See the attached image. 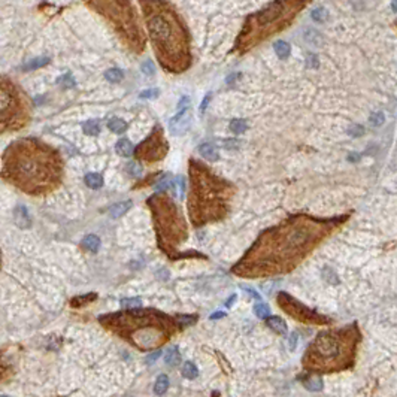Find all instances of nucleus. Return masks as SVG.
Masks as SVG:
<instances>
[{
    "instance_id": "nucleus-1",
    "label": "nucleus",
    "mask_w": 397,
    "mask_h": 397,
    "mask_svg": "<svg viewBox=\"0 0 397 397\" xmlns=\"http://www.w3.org/2000/svg\"><path fill=\"white\" fill-rule=\"evenodd\" d=\"M332 227L333 222L316 218H288L263 232L233 272L239 276H269L288 272L318 245Z\"/></svg>"
},
{
    "instance_id": "nucleus-2",
    "label": "nucleus",
    "mask_w": 397,
    "mask_h": 397,
    "mask_svg": "<svg viewBox=\"0 0 397 397\" xmlns=\"http://www.w3.org/2000/svg\"><path fill=\"white\" fill-rule=\"evenodd\" d=\"M2 176L27 194L44 196L60 186L63 162L50 145L24 138L12 142L4 151Z\"/></svg>"
},
{
    "instance_id": "nucleus-3",
    "label": "nucleus",
    "mask_w": 397,
    "mask_h": 397,
    "mask_svg": "<svg viewBox=\"0 0 397 397\" xmlns=\"http://www.w3.org/2000/svg\"><path fill=\"white\" fill-rule=\"evenodd\" d=\"M151 45L160 66L170 74H182L192 66L190 32L168 0H139Z\"/></svg>"
},
{
    "instance_id": "nucleus-4",
    "label": "nucleus",
    "mask_w": 397,
    "mask_h": 397,
    "mask_svg": "<svg viewBox=\"0 0 397 397\" xmlns=\"http://www.w3.org/2000/svg\"><path fill=\"white\" fill-rule=\"evenodd\" d=\"M100 322L142 351L163 345L180 326L176 318L174 320L160 310L138 308L103 315L100 316Z\"/></svg>"
},
{
    "instance_id": "nucleus-5",
    "label": "nucleus",
    "mask_w": 397,
    "mask_h": 397,
    "mask_svg": "<svg viewBox=\"0 0 397 397\" xmlns=\"http://www.w3.org/2000/svg\"><path fill=\"white\" fill-rule=\"evenodd\" d=\"M360 332L356 326H346L318 333L306 350L303 364L310 372H334L351 366Z\"/></svg>"
},
{
    "instance_id": "nucleus-6",
    "label": "nucleus",
    "mask_w": 397,
    "mask_h": 397,
    "mask_svg": "<svg viewBox=\"0 0 397 397\" xmlns=\"http://www.w3.org/2000/svg\"><path fill=\"white\" fill-rule=\"evenodd\" d=\"M190 198L188 210L192 221L202 226L221 220L227 212L230 184L215 176L206 166L192 160L190 163Z\"/></svg>"
},
{
    "instance_id": "nucleus-7",
    "label": "nucleus",
    "mask_w": 397,
    "mask_h": 397,
    "mask_svg": "<svg viewBox=\"0 0 397 397\" xmlns=\"http://www.w3.org/2000/svg\"><path fill=\"white\" fill-rule=\"evenodd\" d=\"M310 3V0H275L262 10L250 15L236 40V51L246 52L263 40L282 32L298 14Z\"/></svg>"
},
{
    "instance_id": "nucleus-8",
    "label": "nucleus",
    "mask_w": 397,
    "mask_h": 397,
    "mask_svg": "<svg viewBox=\"0 0 397 397\" xmlns=\"http://www.w3.org/2000/svg\"><path fill=\"white\" fill-rule=\"evenodd\" d=\"M86 4L99 14L120 39L122 46L142 54L146 48V34L142 27L139 12L132 0H84Z\"/></svg>"
},
{
    "instance_id": "nucleus-9",
    "label": "nucleus",
    "mask_w": 397,
    "mask_h": 397,
    "mask_svg": "<svg viewBox=\"0 0 397 397\" xmlns=\"http://www.w3.org/2000/svg\"><path fill=\"white\" fill-rule=\"evenodd\" d=\"M148 204L152 210L162 250L170 256L175 254V250L187 239V226L180 208L166 194L152 196L148 198Z\"/></svg>"
},
{
    "instance_id": "nucleus-10",
    "label": "nucleus",
    "mask_w": 397,
    "mask_h": 397,
    "mask_svg": "<svg viewBox=\"0 0 397 397\" xmlns=\"http://www.w3.org/2000/svg\"><path fill=\"white\" fill-rule=\"evenodd\" d=\"M30 100L8 76L0 75V133L16 132L30 120Z\"/></svg>"
},
{
    "instance_id": "nucleus-11",
    "label": "nucleus",
    "mask_w": 397,
    "mask_h": 397,
    "mask_svg": "<svg viewBox=\"0 0 397 397\" xmlns=\"http://www.w3.org/2000/svg\"><path fill=\"white\" fill-rule=\"evenodd\" d=\"M169 151L168 140L164 139L162 127H156L154 132L134 150V156L138 160L144 162H160L166 157Z\"/></svg>"
},
{
    "instance_id": "nucleus-12",
    "label": "nucleus",
    "mask_w": 397,
    "mask_h": 397,
    "mask_svg": "<svg viewBox=\"0 0 397 397\" xmlns=\"http://www.w3.org/2000/svg\"><path fill=\"white\" fill-rule=\"evenodd\" d=\"M278 304L288 314L292 315L293 318H296L302 322H306V324H328L330 320L320 315L318 312L306 308L304 304H302L298 300H296L294 298H292L290 294L281 292L278 294Z\"/></svg>"
},
{
    "instance_id": "nucleus-13",
    "label": "nucleus",
    "mask_w": 397,
    "mask_h": 397,
    "mask_svg": "<svg viewBox=\"0 0 397 397\" xmlns=\"http://www.w3.org/2000/svg\"><path fill=\"white\" fill-rule=\"evenodd\" d=\"M180 112L170 120L169 122V128H170V133L172 134H184L188 127H190V121H192V116H190V108H184V109H178Z\"/></svg>"
},
{
    "instance_id": "nucleus-14",
    "label": "nucleus",
    "mask_w": 397,
    "mask_h": 397,
    "mask_svg": "<svg viewBox=\"0 0 397 397\" xmlns=\"http://www.w3.org/2000/svg\"><path fill=\"white\" fill-rule=\"evenodd\" d=\"M14 218H15V222L18 227L21 228H27L30 227L32 221H30V216H28V212L24 206H18L15 210H14Z\"/></svg>"
},
{
    "instance_id": "nucleus-15",
    "label": "nucleus",
    "mask_w": 397,
    "mask_h": 397,
    "mask_svg": "<svg viewBox=\"0 0 397 397\" xmlns=\"http://www.w3.org/2000/svg\"><path fill=\"white\" fill-rule=\"evenodd\" d=\"M300 381L303 382V386L310 390V392H321L322 390V380L318 375H308V376H302Z\"/></svg>"
},
{
    "instance_id": "nucleus-16",
    "label": "nucleus",
    "mask_w": 397,
    "mask_h": 397,
    "mask_svg": "<svg viewBox=\"0 0 397 397\" xmlns=\"http://www.w3.org/2000/svg\"><path fill=\"white\" fill-rule=\"evenodd\" d=\"M198 152L200 156L204 158V160H209V162H216L220 158V154H218V150L212 145V144H202L198 146Z\"/></svg>"
},
{
    "instance_id": "nucleus-17",
    "label": "nucleus",
    "mask_w": 397,
    "mask_h": 397,
    "mask_svg": "<svg viewBox=\"0 0 397 397\" xmlns=\"http://www.w3.org/2000/svg\"><path fill=\"white\" fill-rule=\"evenodd\" d=\"M266 324L268 327H270L274 332H276L278 334H284L287 333V324L282 318L280 316H268L266 318Z\"/></svg>"
},
{
    "instance_id": "nucleus-18",
    "label": "nucleus",
    "mask_w": 397,
    "mask_h": 397,
    "mask_svg": "<svg viewBox=\"0 0 397 397\" xmlns=\"http://www.w3.org/2000/svg\"><path fill=\"white\" fill-rule=\"evenodd\" d=\"M115 150L116 152L121 156V157H130L133 152H134V146L130 140L127 139H120L115 145Z\"/></svg>"
},
{
    "instance_id": "nucleus-19",
    "label": "nucleus",
    "mask_w": 397,
    "mask_h": 397,
    "mask_svg": "<svg viewBox=\"0 0 397 397\" xmlns=\"http://www.w3.org/2000/svg\"><path fill=\"white\" fill-rule=\"evenodd\" d=\"M132 200H127V202H121V203H116V204H114L112 208H110V216L112 218H120V216H122L130 208H132Z\"/></svg>"
},
{
    "instance_id": "nucleus-20",
    "label": "nucleus",
    "mask_w": 397,
    "mask_h": 397,
    "mask_svg": "<svg viewBox=\"0 0 397 397\" xmlns=\"http://www.w3.org/2000/svg\"><path fill=\"white\" fill-rule=\"evenodd\" d=\"M274 48H275V52H276V56H278L281 60H286V58H288V57H290L292 48H290V45H288L286 40H276V42H275V45H274Z\"/></svg>"
},
{
    "instance_id": "nucleus-21",
    "label": "nucleus",
    "mask_w": 397,
    "mask_h": 397,
    "mask_svg": "<svg viewBox=\"0 0 397 397\" xmlns=\"http://www.w3.org/2000/svg\"><path fill=\"white\" fill-rule=\"evenodd\" d=\"M181 362V354L176 346H170L164 354V363L169 366H176Z\"/></svg>"
},
{
    "instance_id": "nucleus-22",
    "label": "nucleus",
    "mask_w": 397,
    "mask_h": 397,
    "mask_svg": "<svg viewBox=\"0 0 397 397\" xmlns=\"http://www.w3.org/2000/svg\"><path fill=\"white\" fill-rule=\"evenodd\" d=\"M82 246H84L86 250L92 251V252H98L100 248V239L96 236V234H88V236L84 238V240H82Z\"/></svg>"
},
{
    "instance_id": "nucleus-23",
    "label": "nucleus",
    "mask_w": 397,
    "mask_h": 397,
    "mask_svg": "<svg viewBox=\"0 0 397 397\" xmlns=\"http://www.w3.org/2000/svg\"><path fill=\"white\" fill-rule=\"evenodd\" d=\"M304 40H306L309 45L318 46V45L322 44V36H321L316 30H314V28H308V30H304Z\"/></svg>"
},
{
    "instance_id": "nucleus-24",
    "label": "nucleus",
    "mask_w": 397,
    "mask_h": 397,
    "mask_svg": "<svg viewBox=\"0 0 397 397\" xmlns=\"http://www.w3.org/2000/svg\"><path fill=\"white\" fill-rule=\"evenodd\" d=\"M108 127H109L110 132H114L116 134H121V133H124L127 130V122L124 120H121V118H112V120H109Z\"/></svg>"
},
{
    "instance_id": "nucleus-25",
    "label": "nucleus",
    "mask_w": 397,
    "mask_h": 397,
    "mask_svg": "<svg viewBox=\"0 0 397 397\" xmlns=\"http://www.w3.org/2000/svg\"><path fill=\"white\" fill-rule=\"evenodd\" d=\"M50 63V58L48 57H39V58H34V60H30L27 64L22 66V70L24 72H30V70H34V69H39V68H44L45 64Z\"/></svg>"
},
{
    "instance_id": "nucleus-26",
    "label": "nucleus",
    "mask_w": 397,
    "mask_h": 397,
    "mask_svg": "<svg viewBox=\"0 0 397 397\" xmlns=\"http://www.w3.org/2000/svg\"><path fill=\"white\" fill-rule=\"evenodd\" d=\"M86 184H87L90 188L99 190L100 187L103 186V178H102L100 174H87V175H86Z\"/></svg>"
},
{
    "instance_id": "nucleus-27",
    "label": "nucleus",
    "mask_w": 397,
    "mask_h": 397,
    "mask_svg": "<svg viewBox=\"0 0 397 397\" xmlns=\"http://www.w3.org/2000/svg\"><path fill=\"white\" fill-rule=\"evenodd\" d=\"M169 387V378L168 375H160L156 381V387H154V392L156 394H164L166 390Z\"/></svg>"
},
{
    "instance_id": "nucleus-28",
    "label": "nucleus",
    "mask_w": 397,
    "mask_h": 397,
    "mask_svg": "<svg viewBox=\"0 0 397 397\" xmlns=\"http://www.w3.org/2000/svg\"><path fill=\"white\" fill-rule=\"evenodd\" d=\"M248 128V124L245 120H240V118H236L230 122V130L234 133V134H242L244 132H246Z\"/></svg>"
},
{
    "instance_id": "nucleus-29",
    "label": "nucleus",
    "mask_w": 397,
    "mask_h": 397,
    "mask_svg": "<svg viewBox=\"0 0 397 397\" xmlns=\"http://www.w3.org/2000/svg\"><path fill=\"white\" fill-rule=\"evenodd\" d=\"M182 375H184L187 380H194V378H198V369L196 368V364L192 363V362H187V363L182 366Z\"/></svg>"
},
{
    "instance_id": "nucleus-30",
    "label": "nucleus",
    "mask_w": 397,
    "mask_h": 397,
    "mask_svg": "<svg viewBox=\"0 0 397 397\" xmlns=\"http://www.w3.org/2000/svg\"><path fill=\"white\" fill-rule=\"evenodd\" d=\"M82 130L87 136H98L100 133V126L98 121H87L82 124Z\"/></svg>"
},
{
    "instance_id": "nucleus-31",
    "label": "nucleus",
    "mask_w": 397,
    "mask_h": 397,
    "mask_svg": "<svg viewBox=\"0 0 397 397\" xmlns=\"http://www.w3.org/2000/svg\"><path fill=\"white\" fill-rule=\"evenodd\" d=\"M104 78H106L109 82L116 84V82H121V81H122L124 74H122V70H120V69H109V70H106Z\"/></svg>"
},
{
    "instance_id": "nucleus-32",
    "label": "nucleus",
    "mask_w": 397,
    "mask_h": 397,
    "mask_svg": "<svg viewBox=\"0 0 397 397\" xmlns=\"http://www.w3.org/2000/svg\"><path fill=\"white\" fill-rule=\"evenodd\" d=\"M310 16H312V20H314L315 22H324V21L328 18V12H327L324 8H316V9L312 10Z\"/></svg>"
},
{
    "instance_id": "nucleus-33",
    "label": "nucleus",
    "mask_w": 397,
    "mask_h": 397,
    "mask_svg": "<svg viewBox=\"0 0 397 397\" xmlns=\"http://www.w3.org/2000/svg\"><path fill=\"white\" fill-rule=\"evenodd\" d=\"M322 278H324L327 282L333 284V286H336V284L339 282V278H338V275H336V274H334V270H333V269H330V268H324V269H322Z\"/></svg>"
},
{
    "instance_id": "nucleus-34",
    "label": "nucleus",
    "mask_w": 397,
    "mask_h": 397,
    "mask_svg": "<svg viewBox=\"0 0 397 397\" xmlns=\"http://www.w3.org/2000/svg\"><path fill=\"white\" fill-rule=\"evenodd\" d=\"M254 312H256V315L258 318H264V320L270 315V310H269L268 304H264V303H256L254 304Z\"/></svg>"
},
{
    "instance_id": "nucleus-35",
    "label": "nucleus",
    "mask_w": 397,
    "mask_h": 397,
    "mask_svg": "<svg viewBox=\"0 0 397 397\" xmlns=\"http://www.w3.org/2000/svg\"><path fill=\"white\" fill-rule=\"evenodd\" d=\"M196 320H198L196 315H178L176 316V321H178L180 327H187L190 324H194Z\"/></svg>"
},
{
    "instance_id": "nucleus-36",
    "label": "nucleus",
    "mask_w": 397,
    "mask_h": 397,
    "mask_svg": "<svg viewBox=\"0 0 397 397\" xmlns=\"http://www.w3.org/2000/svg\"><path fill=\"white\" fill-rule=\"evenodd\" d=\"M96 298H98V296H96V294H93V293H92V294H86V296H81V298H75L74 300H72V303H70V304H72V306H75V308H76V306H82V304H87L88 302H93V300H96Z\"/></svg>"
},
{
    "instance_id": "nucleus-37",
    "label": "nucleus",
    "mask_w": 397,
    "mask_h": 397,
    "mask_svg": "<svg viewBox=\"0 0 397 397\" xmlns=\"http://www.w3.org/2000/svg\"><path fill=\"white\" fill-rule=\"evenodd\" d=\"M369 121H370V124H372V126H375V127H380V126H382V124H384V121H386V116H384V114H382V112H374V114L370 115Z\"/></svg>"
},
{
    "instance_id": "nucleus-38",
    "label": "nucleus",
    "mask_w": 397,
    "mask_h": 397,
    "mask_svg": "<svg viewBox=\"0 0 397 397\" xmlns=\"http://www.w3.org/2000/svg\"><path fill=\"white\" fill-rule=\"evenodd\" d=\"M142 304V298H122L121 300V306L124 308H138Z\"/></svg>"
},
{
    "instance_id": "nucleus-39",
    "label": "nucleus",
    "mask_w": 397,
    "mask_h": 397,
    "mask_svg": "<svg viewBox=\"0 0 397 397\" xmlns=\"http://www.w3.org/2000/svg\"><path fill=\"white\" fill-rule=\"evenodd\" d=\"M58 84H62L64 88H70V87H75V81H74V78H72V75H64V76H62L58 81H57Z\"/></svg>"
},
{
    "instance_id": "nucleus-40",
    "label": "nucleus",
    "mask_w": 397,
    "mask_h": 397,
    "mask_svg": "<svg viewBox=\"0 0 397 397\" xmlns=\"http://www.w3.org/2000/svg\"><path fill=\"white\" fill-rule=\"evenodd\" d=\"M127 170H128V175H132V176H139L142 174V168L134 162L127 164Z\"/></svg>"
},
{
    "instance_id": "nucleus-41",
    "label": "nucleus",
    "mask_w": 397,
    "mask_h": 397,
    "mask_svg": "<svg viewBox=\"0 0 397 397\" xmlns=\"http://www.w3.org/2000/svg\"><path fill=\"white\" fill-rule=\"evenodd\" d=\"M348 133H350L351 136H354V138H357V136H362V134L364 133V127H363V126H360V124H352V126L348 128Z\"/></svg>"
},
{
    "instance_id": "nucleus-42",
    "label": "nucleus",
    "mask_w": 397,
    "mask_h": 397,
    "mask_svg": "<svg viewBox=\"0 0 397 397\" xmlns=\"http://www.w3.org/2000/svg\"><path fill=\"white\" fill-rule=\"evenodd\" d=\"M306 64H308L309 69H316L318 64H320L318 57H316L315 54H308V57H306Z\"/></svg>"
},
{
    "instance_id": "nucleus-43",
    "label": "nucleus",
    "mask_w": 397,
    "mask_h": 397,
    "mask_svg": "<svg viewBox=\"0 0 397 397\" xmlns=\"http://www.w3.org/2000/svg\"><path fill=\"white\" fill-rule=\"evenodd\" d=\"M142 72L145 74V75H148V76H151L152 74H154V64H152V62H145L144 64H142Z\"/></svg>"
},
{
    "instance_id": "nucleus-44",
    "label": "nucleus",
    "mask_w": 397,
    "mask_h": 397,
    "mask_svg": "<svg viewBox=\"0 0 397 397\" xmlns=\"http://www.w3.org/2000/svg\"><path fill=\"white\" fill-rule=\"evenodd\" d=\"M158 90L157 88H152V90H146V92H142L140 93V98L142 99H150V98H157L158 96Z\"/></svg>"
},
{
    "instance_id": "nucleus-45",
    "label": "nucleus",
    "mask_w": 397,
    "mask_h": 397,
    "mask_svg": "<svg viewBox=\"0 0 397 397\" xmlns=\"http://www.w3.org/2000/svg\"><path fill=\"white\" fill-rule=\"evenodd\" d=\"M176 184H178V188H180V198H184V194H186V180H184V176H178Z\"/></svg>"
},
{
    "instance_id": "nucleus-46",
    "label": "nucleus",
    "mask_w": 397,
    "mask_h": 397,
    "mask_svg": "<svg viewBox=\"0 0 397 397\" xmlns=\"http://www.w3.org/2000/svg\"><path fill=\"white\" fill-rule=\"evenodd\" d=\"M224 144V146L227 148V150H236V148H239L240 146V142L239 140H234V139H230V140H224L222 142Z\"/></svg>"
},
{
    "instance_id": "nucleus-47",
    "label": "nucleus",
    "mask_w": 397,
    "mask_h": 397,
    "mask_svg": "<svg viewBox=\"0 0 397 397\" xmlns=\"http://www.w3.org/2000/svg\"><path fill=\"white\" fill-rule=\"evenodd\" d=\"M296 344H298V334H296V333H292V334H290V342H288L290 351H293V350L296 348Z\"/></svg>"
},
{
    "instance_id": "nucleus-48",
    "label": "nucleus",
    "mask_w": 397,
    "mask_h": 397,
    "mask_svg": "<svg viewBox=\"0 0 397 397\" xmlns=\"http://www.w3.org/2000/svg\"><path fill=\"white\" fill-rule=\"evenodd\" d=\"M210 98H212V94H210V93H208V94L204 96V99H203L202 104H200V112H204V109H206V108H208V104H209V100H210Z\"/></svg>"
},
{
    "instance_id": "nucleus-49",
    "label": "nucleus",
    "mask_w": 397,
    "mask_h": 397,
    "mask_svg": "<svg viewBox=\"0 0 397 397\" xmlns=\"http://www.w3.org/2000/svg\"><path fill=\"white\" fill-rule=\"evenodd\" d=\"M162 356V351H156V352H151L148 357H146V363H152V362H156L158 357Z\"/></svg>"
},
{
    "instance_id": "nucleus-50",
    "label": "nucleus",
    "mask_w": 397,
    "mask_h": 397,
    "mask_svg": "<svg viewBox=\"0 0 397 397\" xmlns=\"http://www.w3.org/2000/svg\"><path fill=\"white\" fill-rule=\"evenodd\" d=\"M184 108H190V99L188 98H182L181 102L178 103V109H184Z\"/></svg>"
},
{
    "instance_id": "nucleus-51",
    "label": "nucleus",
    "mask_w": 397,
    "mask_h": 397,
    "mask_svg": "<svg viewBox=\"0 0 397 397\" xmlns=\"http://www.w3.org/2000/svg\"><path fill=\"white\" fill-rule=\"evenodd\" d=\"M169 184H170V182H169V180H163L162 182H158V186H157L156 188H157L158 192H162V190H166V188L169 187Z\"/></svg>"
},
{
    "instance_id": "nucleus-52",
    "label": "nucleus",
    "mask_w": 397,
    "mask_h": 397,
    "mask_svg": "<svg viewBox=\"0 0 397 397\" xmlns=\"http://www.w3.org/2000/svg\"><path fill=\"white\" fill-rule=\"evenodd\" d=\"M224 315H226V314L221 312V310H220V312H214V314L210 315V320H218V318H222Z\"/></svg>"
},
{
    "instance_id": "nucleus-53",
    "label": "nucleus",
    "mask_w": 397,
    "mask_h": 397,
    "mask_svg": "<svg viewBox=\"0 0 397 397\" xmlns=\"http://www.w3.org/2000/svg\"><path fill=\"white\" fill-rule=\"evenodd\" d=\"M245 290H246V292H248V293H250V294H251L252 298H256L257 300L260 298V296H258V293H256V290H252V288H246V287H245Z\"/></svg>"
},
{
    "instance_id": "nucleus-54",
    "label": "nucleus",
    "mask_w": 397,
    "mask_h": 397,
    "mask_svg": "<svg viewBox=\"0 0 397 397\" xmlns=\"http://www.w3.org/2000/svg\"><path fill=\"white\" fill-rule=\"evenodd\" d=\"M234 300H236V294H233L232 298H230L228 300H227V302H226V306H228V308H230V306L233 304V302H234Z\"/></svg>"
},
{
    "instance_id": "nucleus-55",
    "label": "nucleus",
    "mask_w": 397,
    "mask_h": 397,
    "mask_svg": "<svg viewBox=\"0 0 397 397\" xmlns=\"http://www.w3.org/2000/svg\"><path fill=\"white\" fill-rule=\"evenodd\" d=\"M358 157H360L358 154H350V156H348V160H351V162H357Z\"/></svg>"
},
{
    "instance_id": "nucleus-56",
    "label": "nucleus",
    "mask_w": 397,
    "mask_h": 397,
    "mask_svg": "<svg viewBox=\"0 0 397 397\" xmlns=\"http://www.w3.org/2000/svg\"><path fill=\"white\" fill-rule=\"evenodd\" d=\"M392 9H393L394 12H397V0H393V2H392Z\"/></svg>"
},
{
    "instance_id": "nucleus-57",
    "label": "nucleus",
    "mask_w": 397,
    "mask_h": 397,
    "mask_svg": "<svg viewBox=\"0 0 397 397\" xmlns=\"http://www.w3.org/2000/svg\"><path fill=\"white\" fill-rule=\"evenodd\" d=\"M396 24H397V22H396Z\"/></svg>"
}]
</instances>
